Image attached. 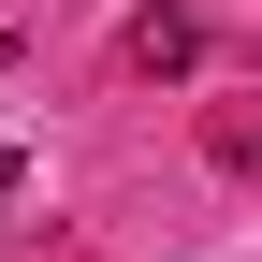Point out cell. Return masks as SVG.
<instances>
[{"label":"cell","mask_w":262,"mask_h":262,"mask_svg":"<svg viewBox=\"0 0 262 262\" xmlns=\"http://www.w3.org/2000/svg\"><path fill=\"white\" fill-rule=\"evenodd\" d=\"M117 58H131L146 88H160V73H204V15H189V0H146V15L117 29Z\"/></svg>","instance_id":"6da1fadb"},{"label":"cell","mask_w":262,"mask_h":262,"mask_svg":"<svg viewBox=\"0 0 262 262\" xmlns=\"http://www.w3.org/2000/svg\"><path fill=\"white\" fill-rule=\"evenodd\" d=\"M15 189H29V160H15V146H0V204H15Z\"/></svg>","instance_id":"7a4b0ae2"},{"label":"cell","mask_w":262,"mask_h":262,"mask_svg":"<svg viewBox=\"0 0 262 262\" xmlns=\"http://www.w3.org/2000/svg\"><path fill=\"white\" fill-rule=\"evenodd\" d=\"M0 73H15V29H0Z\"/></svg>","instance_id":"3957f363"}]
</instances>
